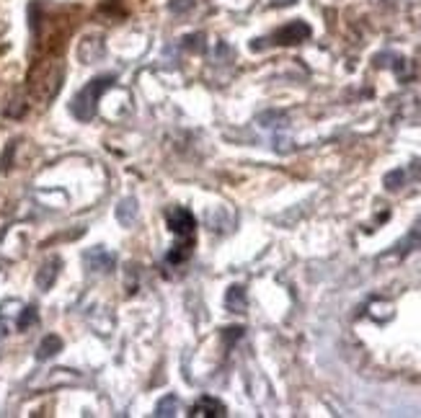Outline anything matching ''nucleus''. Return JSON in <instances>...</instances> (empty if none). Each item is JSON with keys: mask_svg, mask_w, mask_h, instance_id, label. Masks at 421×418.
Listing matches in <instances>:
<instances>
[{"mask_svg": "<svg viewBox=\"0 0 421 418\" xmlns=\"http://www.w3.org/2000/svg\"><path fill=\"white\" fill-rule=\"evenodd\" d=\"M73 8H49L42 0H34L29 6V18H31V34H34V47L39 54H60L65 49L70 31L76 26L73 18Z\"/></svg>", "mask_w": 421, "mask_h": 418, "instance_id": "1", "label": "nucleus"}, {"mask_svg": "<svg viewBox=\"0 0 421 418\" xmlns=\"http://www.w3.org/2000/svg\"><path fill=\"white\" fill-rule=\"evenodd\" d=\"M62 80H65V65H62L60 54H45L42 60L31 65L26 88L37 104H49L60 93Z\"/></svg>", "mask_w": 421, "mask_h": 418, "instance_id": "2", "label": "nucleus"}, {"mask_svg": "<svg viewBox=\"0 0 421 418\" xmlns=\"http://www.w3.org/2000/svg\"><path fill=\"white\" fill-rule=\"evenodd\" d=\"M114 75H101V78H93V80L85 85V88L78 90V96L73 98V104H70V112L73 117L81 121H90L93 119V114H96V106H98V98L104 90H109L114 85Z\"/></svg>", "mask_w": 421, "mask_h": 418, "instance_id": "3", "label": "nucleus"}, {"mask_svg": "<svg viewBox=\"0 0 421 418\" xmlns=\"http://www.w3.org/2000/svg\"><path fill=\"white\" fill-rule=\"evenodd\" d=\"M310 34H313L310 23H305V21H300V18H297V21L285 23L282 29H277L269 39H263V42H269V44H274V47H295V44L308 42Z\"/></svg>", "mask_w": 421, "mask_h": 418, "instance_id": "4", "label": "nucleus"}, {"mask_svg": "<svg viewBox=\"0 0 421 418\" xmlns=\"http://www.w3.org/2000/svg\"><path fill=\"white\" fill-rule=\"evenodd\" d=\"M166 220H168V227H171L179 238H194V227H196V220L194 215L189 212L186 207H173L166 212Z\"/></svg>", "mask_w": 421, "mask_h": 418, "instance_id": "5", "label": "nucleus"}, {"mask_svg": "<svg viewBox=\"0 0 421 418\" xmlns=\"http://www.w3.org/2000/svg\"><path fill=\"white\" fill-rule=\"evenodd\" d=\"M85 266L90 271H98V274H109L117 266V258L106 248H90L88 253H85Z\"/></svg>", "mask_w": 421, "mask_h": 418, "instance_id": "6", "label": "nucleus"}, {"mask_svg": "<svg viewBox=\"0 0 421 418\" xmlns=\"http://www.w3.org/2000/svg\"><path fill=\"white\" fill-rule=\"evenodd\" d=\"M189 416H202V418H218V416H225V405L220 403L218 398L212 395H202L199 400L194 403L191 413Z\"/></svg>", "mask_w": 421, "mask_h": 418, "instance_id": "7", "label": "nucleus"}, {"mask_svg": "<svg viewBox=\"0 0 421 418\" xmlns=\"http://www.w3.org/2000/svg\"><path fill=\"white\" fill-rule=\"evenodd\" d=\"M60 266L62 261L60 258H49V261H45L42 266H39L37 271V287L39 289H52V284L57 282V274H60Z\"/></svg>", "mask_w": 421, "mask_h": 418, "instance_id": "8", "label": "nucleus"}, {"mask_svg": "<svg viewBox=\"0 0 421 418\" xmlns=\"http://www.w3.org/2000/svg\"><path fill=\"white\" fill-rule=\"evenodd\" d=\"M78 57H81L85 65L101 60V57H104V39H101V37L83 39V42H81V47H78Z\"/></svg>", "mask_w": 421, "mask_h": 418, "instance_id": "9", "label": "nucleus"}, {"mask_svg": "<svg viewBox=\"0 0 421 418\" xmlns=\"http://www.w3.org/2000/svg\"><path fill=\"white\" fill-rule=\"evenodd\" d=\"M225 307L230 313H246V307H249V297H246V287L241 284H233L225 294Z\"/></svg>", "mask_w": 421, "mask_h": 418, "instance_id": "10", "label": "nucleus"}, {"mask_svg": "<svg viewBox=\"0 0 421 418\" xmlns=\"http://www.w3.org/2000/svg\"><path fill=\"white\" fill-rule=\"evenodd\" d=\"M60 351H62V338L49 333V336L42 338V344H39V349H37V359L39 362H45V359H52L54 354H60Z\"/></svg>", "mask_w": 421, "mask_h": 418, "instance_id": "11", "label": "nucleus"}, {"mask_svg": "<svg viewBox=\"0 0 421 418\" xmlns=\"http://www.w3.org/2000/svg\"><path fill=\"white\" fill-rule=\"evenodd\" d=\"M414 248H421V220L411 227V232H408L406 238L396 246V253L403 256V253H408V251H414Z\"/></svg>", "mask_w": 421, "mask_h": 418, "instance_id": "12", "label": "nucleus"}, {"mask_svg": "<svg viewBox=\"0 0 421 418\" xmlns=\"http://www.w3.org/2000/svg\"><path fill=\"white\" fill-rule=\"evenodd\" d=\"M98 13L106 16L109 21H117V18H124V16H127V8L121 6V0H104V3L98 6Z\"/></svg>", "mask_w": 421, "mask_h": 418, "instance_id": "13", "label": "nucleus"}, {"mask_svg": "<svg viewBox=\"0 0 421 418\" xmlns=\"http://www.w3.org/2000/svg\"><path fill=\"white\" fill-rule=\"evenodd\" d=\"M179 408H181L179 398H176V395H166V398H160L158 405H155V416H160V418L179 416Z\"/></svg>", "mask_w": 421, "mask_h": 418, "instance_id": "14", "label": "nucleus"}, {"mask_svg": "<svg viewBox=\"0 0 421 418\" xmlns=\"http://www.w3.org/2000/svg\"><path fill=\"white\" fill-rule=\"evenodd\" d=\"M137 217V202L135 199H124V202H119V207H117V220H119L121 225H132Z\"/></svg>", "mask_w": 421, "mask_h": 418, "instance_id": "15", "label": "nucleus"}, {"mask_svg": "<svg viewBox=\"0 0 421 418\" xmlns=\"http://www.w3.org/2000/svg\"><path fill=\"white\" fill-rule=\"evenodd\" d=\"M37 321H39V313H37V307L34 305H29V307H23L21 310V315H18V321H16V328L21 330H29L31 326H37Z\"/></svg>", "mask_w": 421, "mask_h": 418, "instance_id": "16", "label": "nucleus"}, {"mask_svg": "<svg viewBox=\"0 0 421 418\" xmlns=\"http://www.w3.org/2000/svg\"><path fill=\"white\" fill-rule=\"evenodd\" d=\"M403 181H406V171H403V168H396V171H391L385 176V189L396 191V189L403 186Z\"/></svg>", "mask_w": 421, "mask_h": 418, "instance_id": "17", "label": "nucleus"}, {"mask_svg": "<svg viewBox=\"0 0 421 418\" xmlns=\"http://www.w3.org/2000/svg\"><path fill=\"white\" fill-rule=\"evenodd\" d=\"M168 8H171V13L184 16V13H189V11L194 8V0H171V3H168Z\"/></svg>", "mask_w": 421, "mask_h": 418, "instance_id": "18", "label": "nucleus"}, {"mask_svg": "<svg viewBox=\"0 0 421 418\" xmlns=\"http://www.w3.org/2000/svg\"><path fill=\"white\" fill-rule=\"evenodd\" d=\"M204 37L202 34H191V37H186L184 39V47H186V49H191V52H196V49H199V52H202L204 49Z\"/></svg>", "mask_w": 421, "mask_h": 418, "instance_id": "19", "label": "nucleus"}, {"mask_svg": "<svg viewBox=\"0 0 421 418\" xmlns=\"http://www.w3.org/2000/svg\"><path fill=\"white\" fill-rule=\"evenodd\" d=\"M243 336V328L241 326H233V328H225V341H227V346L233 344L235 338H241Z\"/></svg>", "mask_w": 421, "mask_h": 418, "instance_id": "20", "label": "nucleus"}, {"mask_svg": "<svg viewBox=\"0 0 421 418\" xmlns=\"http://www.w3.org/2000/svg\"><path fill=\"white\" fill-rule=\"evenodd\" d=\"M297 0H271V6H295Z\"/></svg>", "mask_w": 421, "mask_h": 418, "instance_id": "21", "label": "nucleus"}]
</instances>
